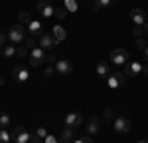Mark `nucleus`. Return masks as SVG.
Segmentation results:
<instances>
[{"mask_svg":"<svg viewBox=\"0 0 148 143\" xmlns=\"http://www.w3.org/2000/svg\"><path fill=\"white\" fill-rule=\"evenodd\" d=\"M8 40H10L14 46H20L24 40H26V30H24L22 24H12L10 30H8Z\"/></svg>","mask_w":148,"mask_h":143,"instance_id":"f257e3e1","label":"nucleus"},{"mask_svg":"<svg viewBox=\"0 0 148 143\" xmlns=\"http://www.w3.org/2000/svg\"><path fill=\"white\" fill-rule=\"evenodd\" d=\"M46 58H47V52L44 48H34L32 52H30V66H34V68H40V66H44L46 64Z\"/></svg>","mask_w":148,"mask_h":143,"instance_id":"f03ea898","label":"nucleus"},{"mask_svg":"<svg viewBox=\"0 0 148 143\" xmlns=\"http://www.w3.org/2000/svg\"><path fill=\"white\" fill-rule=\"evenodd\" d=\"M125 78L126 76L123 72H111L109 78H107V85H109L111 90H119V87L125 85Z\"/></svg>","mask_w":148,"mask_h":143,"instance_id":"7ed1b4c3","label":"nucleus"},{"mask_svg":"<svg viewBox=\"0 0 148 143\" xmlns=\"http://www.w3.org/2000/svg\"><path fill=\"white\" fill-rule=\"evenodd\" d=\"M113 127H114L116 133H123V135H125V133H128V131L132 129V123H130V119H128V117L121 115V117H114Z\"/></svg>","mask_w":148,"mask_h":143,"instance_id":"20e7f679","label":"nucleus"},{"mask_svg":"<svg viewBox=\"0 0 148 143\" xmlns=\"http://www.w3.org/2000/svg\"><path fill=\"white\" fill-rule=\"evenodd\" d=\"M111 62H113L114 66H125L126 62H128V52H126L125 48H116L111 52Z\"/></svg>","mask_w":148,"mask_h":143,"instance_id":"39448f33","label":"nucleus"},{"mask_svg":"<svg viewBox=\"0 0 148 143\" xmlns=\"http://www.w3.org/2000/svg\"><path fill=\"white\" fill-rule=\"evenodd\" d=\"M130 20H132L134 26H140V28H142V26L148 22V16L142 8H132V10H130Z\"/></svg>","mask_w":148,"mask_h":143,"instance_id":"423d86ee","label":"nucleus"},{"mask_svg":"<svg viewBox=\"0 0 148 143\" xmlns=\"http://www.w3.org/2000/svg\"><path fill=\"white\" fill-rule=\"evenodd\" d=\"M28 78H30V72H28L26 66H16V68L12 70V80H14V82L24 83V82H28Z\"/></svg>","mask_w":148,"mask_h":143,"instance_id":"0eeeda50","label":"nucleus"},{"mask_svg":"<svg viewBox=\"0 0 148 143\" xmlns=\"http://www.w3.org/2000/svg\"><path fill=\"white\" fill-rule=\"evenodd\" d=\"M142 64L140 62H136V60H132V62H126L125 64V76H138V74H142Z\"/></svg>","mask_w":148,"mask_h":143,"instance_id":"6e6552de","label":"nucleus"},{"mask_svg":"<svg viewBox=\"0 0 148 143\" xmlns=\"http://www.w3.org/2000/svg\"><path fill=\"white\" fill-rule=\"evenodd\" d=\"M83 119H85V117L81 115L79 111H71V113H67V115H65V125L75 129V127H79L81 123H83Z\"/></svg>","mask_w":148,"mask_h":143,"instance_id":"1a4fd4ad","label":"nucleus"},{"mask_svg":"<svg viewBox=\"0 0 148 143\" xmlns=\"http://www.w3.org/2000/svg\"><path fill=\"white\" fill-rule=\"evenodd\" d=\"M53 68H56V72H57V74H61V76H67V74H71V70H73L71 62L65 60V58H57V62H56Z\"/></svg>","mask_w":148,"mask_h":143,"instance_id":"9d476101","label":"nucleus"},{"mask_svg":"<svg viewBox=\"0 0 148 143\" xmlns=\"http://www.w3.org/2000/svg\"><path fill=\"white\" fill-rule=\"evenodd\" d=\"M38 12H40L44 18H53V16H56V8H53L49 2H46V0H40V2H38Z\"/></svg>","mask_w":148,"mask_h":143,"instance_id":"9b49d317","label":"nucleus"},{"mask_svg":"<svg viewBox=\"0 0 148 143\" xmlns=\"http://www.w3.org/2000/svg\"><path fill=\"white\" fill-rule=\"evenodd\" d=\"M12 135H14V141L16 143H30V137H32V133H28V131L24 129V127H14L12 131Z\"/></svg>","mask_w":148,"mask_h":143,"instance_id":"f8f14e48","label":"nucleus"},{"mask_svg":"<svg viewBox=\"0 0 148 143\" xmlns=\"http://www.w3.org/2000/svg\"><path fill=\"white\" fill-rule=\"evenodd\" d=\"M57 44V40L53 38V34H44V36H40V40H38V46L40 48H44V50H51V48Z\"/></svg>","mask_w":148,"mask_h":143,"instance_id":"ddd939ff","label":"nucleus"},{"mask_svg":"<svg viewBox=\"0 0 148 143\" xmlns=\"http://www.w3.org/2000/svg\"><path fill=\"white\" fill-rule=\"evenodd\" d=\"M85 129H87V135H97V133L101 131V119L95 117V115H93V117H89L87 127H85Z\"/></svg>","mask_w":148,"mask_h":143,"instance_id":"4468645a","label":"nucleus"},{"mask_svg":"<svg viewBox=\"0 0 148 143\" xmlns=\"http://www.w3.org/2000/svg\"><path fill=\"white\" fill-rule=\"evenodd\" d=\"M73 139H75V129H73V127H67V125H65V129L61 131L59 143H73Z\"/></svg>","mask_w":148,"mask_h":143,"instance_id":"2eb2a0df","label":"nucleus"},{"mask_svg":"<svg viewBox=\"0 0 148 143\" xmlns=\"http://www.w3.org/2000/svg\"><path fill=\"white\" fill-rule=\"evenodd\" d=\"M28 30H30V34L40 38V36H44V24L38 22V20H32V22L28 24Z\"/></svg>","mask_w":148,"mask_h":143,"instance_id":"dca6fc26","label":"nucleus"},{"mask_svg":"<svg viewBox=\"0 0 148 143\" xmlns=\"http://www.w3.org/2000/svg\"><path fill=\"white\" fill-rule=\"evenodd\" d=\"M95 70H97V76H99L101 80H107V78H109V74H111V68H109V64H105V62H99Z\"/></svg>","mask_w":148,"mask_h":143,"instance_id":"f3484780","label":"nucleus"},{"mask_svg":"<svg viewBox=\"0 0 148 143\" xmlns=\"http://www.w3.org/2000/svg\"><path fill=\"white\" fill-rule=\"evenodd\" d=\"M65 36H67V32H65V28H63V26H59V24L53 26V38L57 40V44H59V42H63V40H65Z\"/></svg>","mask_w":148,"mask_h":143,"instance_id":"a211bd4d","label":"nucleus"},{"mask_svg":"<svg viewBox=\"0 0 148 143\" xmlns=\"http://www.w3.org/2000/svg\"><path fill=\"white\" fill-rule=\"evenodd\" d=\"M38 40H40V38H38V36H34V34L26 36V40H24L26 44H24V46H26V48H28V50H30V52H32L34 48H38Z\"/></svg>","mask_w":148,"mask_h":143,"instance_id":"6ab92c4d","label":"nucleus"},{"mask_svg":"<svg viewBox=\"0 0 148 143\" xmlns=\"http://www.w3.org/2000/svg\"><path fill=\"white\" fill-rule=\"evenodd\" d=\"M12 139H14V135L8 133L6 127H2V129H0V143H12Z\"/></svg>","mask_w":148,"mask_h":143,"instance_id":"aec40b11","label":"nucleus"},{"mask_svg":"<svg viewBox=\"0 0 148 143\" xmlns=\"http://www.w3.org/2000/svg\"><path fill=\"white\" fill-rule=\"evenodd\" d=\"M18 20H20V24H30L32 22V16H30V12L20 10L18 12Z\"/></svg>","mask_w":148,"mask_h":143,"instance_id":"412c9836","label":"nucleus"},{"mask_svg":"<svg viewBox=\"0 0 148 143\" xmlns=\"http://www.w3.org/2000/svg\"><path fill=\"white\" fill-rule=\"evenodd\" d=\"M93 2H95V10H99V8H109L114 0H93Z\"/></svg>","mask_w":148,"mask_h":143,"instance_id":"4be33fe9","label":"nucleus"},{"mask_svg":"<svg viewBox=\"0 0 148 143\" xmlns=\"http://www.w3.org/2000/svg\"><path fill=\"white\" fill-rule=\"evenodd\" d=\"M2 56H6V58L16 56V46H4L2 48Z\"/></svg>","mask_w":148,"mask_h":143,"instance_id":"5701e85b","label":"nucleus"},{"mask_svg":"<svg viewBox=\"0 0 148 143\" xmlns=\"http://www.w3.org/2000/svg\"><path fill=\"white\" fill-rule=\"evenodd\" d=\"M16 56H20V58H26V56H30V50H28L26 46H22V44H20V46H16Z\"/></svg>","mask_w":148,"mask_h":143,"instance_id":"b1692460","label":"nucleus"},{"mask_svg":"<svg viewBox=\"0 0 148 143\" xmlns=\"http://www.w3.org/2000/svg\"><path fill=\"white\" fill-rule=\"evenodd\" d=\"M63 4H65L67 12H77V0H65Z\"/></svg>","mask_w":148,"mask_h":143,"instance_id":"393cba45","label":"nucleus"},{"mask_svg":"<svg viewBox=\"0 0 148 143\" xmlns=\"http://www.w3.org/2000/svg\"><path fill=\"white\" fill-rule=\"evenodd\" d=\"M65 16H67V8H61V6H57V8H56V18L63 20Z\"/></svg>","mask_w":148,"mask_h":143,"instance_id":"a878e982","label":"nucleus"},{"mask_svg":"<svg viewBox=\"0 0 148 143\" xmlns=\"http://www.w3.org/2000/svg\"><path fill=\"white\" fill-rule=\"evenodd\" d=\"M10 123V115L8 113H0V127H6Z\"/></svg>","mask_w":148,"mask_h":143,"instance_id":"bb28decb","label":"nucleus"},{"mask_svg":"<svg viewBox=\"0 0 148 143\" xmlns=\"http://www.w3.org/2000/svg\"><path fill=\"white\" fill-rule=\"evenodd\" d=\"M34 133L38 135V137H40V139H46V137H47V129H46V127H38Z\"/></svg>","mask_w":148,"mask_h":143,"instance_id":"cd10ccee","label":"nucleus"},{"mask_svg":"<svg viewBox=\"0 0 148 143\" xmlns=\"http://www.w3.org/2000/svg\"><path fill=\"white\" fill-rule=\"evenodd\" d=\"M53 72H56V68L49 64V66H46V70H44V76H46V78H49V76H53Z\"/></svg>","mask_w":148,"mask_h":143,"instance_id":"c85d7f7f","label":"nucleus"},{"mask_svg":"<svg viewBox=\"0 0 148 143\" xmlns=\"http://www.w3.org/2000/svg\"><path fill=\"white\" fill-rule=\"evenodd\" d=\"M132 34L136 36V38H142V28H140V26H134V28H132Z\"/></svg>","mask_w":148,"mask_h":143,"instance_id":"c756f323","label":"nucleus"},{"mask_svg":"<svg viewBox=\"0 0 148 143\" xmlns=\"http://www.w3.org/2000/svg\"><path fill=\"white\" fill-rule=\"evenodd\" d=\"M136 46H138V50H144V48H146V42H144V38H138V40H136Z\"/></svg>","mask_w":148,"mask_h":143,"instance_id":"7c9ffc66","label":"nucleus"},{"mask_svg":"<svg viewBox=\"0 0 148 143\" xmlns=\"http://www.w3.org/2000/svg\"><path fill=\"white\" fill-rule=\"evenodd\" d=\"M46 62H47V64H51V66H56V62H57V58H56V56H51V54H47V58H46Z\"/></svg>","mask_w":148,"mask_h":143,"instance_id":"2f4dec72","label":"nucleus"},{"mask_svg":"<svg viewBox=\"0 0 148 143\" xmlns=\"http://www.w3.org/2000/svg\"><path fill=\"white\" fill-rule=\"evenodd\" d=\"M4 46H6V34L0 32V48H4Z\"/></svg>","mask_w":148,"mask_h":143,"instance_id":"473e14b6","label":"nucleus"},{"mask_svg":"<svg viewBox=\"0 0 148 143\" xmlns=\"http://www.w3.org/2000/svg\"><path fill=\"white\" fill-rule=\"evenodd\" d=\"M46 143H59V139H57V137H53V135H47V137H46Z\"/></svg>","mask_w":148,"mask_h":143,"instance_id":"72a5a7b5","label":"nucleus"},{"mask_svg":"<svg viewBox=\"0 0 148 143\" xmlns=\"http://www.w3.org/2000/svg\"><path fill=\"white\" fill-rule=\"evenodd\" d=\"M105 119H114V117H113V111H111V109H105Z\"/></svg>","mask_w":148,"mask_h":143,"instance_id":"f704fd0d","label":"nucleus"},{"mask_svg":"<svg viewBox=\"0 0 148 143\" xmlns=\"http://www.w3.org/2000/svg\"><path fill=\"white\" fill-rule=\"evenodd\" d=\"M83 143H93V137L91 135H83Z\"/></svg>","mask_w":148,"mask_h":143,"instance_id":"c9c22d12","label":"nucleus"},{"mask_svg":"<svg viewBox=\"0 0 148 143\" xmlns=\"http://www.w3.org/2000/svg\"><path fill=\"white\" fill-rule=\"evenodd\" d=\"M142 56H144V60H146V62H148V44H146V48L142 50Z\"/></svg>","mask_w":148,"mask_h":143,"instance_id":"e433bc0d","label":"nucleus"},{"mask_svg":"<svg viewBox=\"0 0 148 143\" xmlns=\"http://www.w3.org/2000/svg\"><path fill=\"white\" fill-rule=\"evenodd\" d=\"M142 32H146V34H148V22L144 24V26H142Z\"/></svg>","mask_w":148,"mask_h":143,"instance_id":"4c0bfd02","label":"nucleus"},{"mask_svg":"<svg viewBox=\"0 0 148 143\" xmlns=\"http://www.w3.org/2000/svg\"><path fill=\"white\" fill-rule=\"evenodd\" d=\"M73 143H83V137H79V139H73Z\"/></svg>","mask_w":148,"mask_h":143,"instance_id":"58836bf2","label":"nucleus"},{"mask_svg":"<svg viewBox=\"0 0 148 143\" xmlns=\"http://www.w3.org/2000/svg\"><path fill=\"white\" fill-rule=\"evenodd\" d=\"M142 72H144V74H146V76H148V64H146V66H144V68H142Z\"/></svg>","mask_w":148,"mask_h":143,"instance_id":"ea45409f","label":"nucleus"},{"mask_svg":"<svg viewBox=\"0 0 148 143\" xmlns=\"http://www.w3.org/2000/svg\"><path fill=\"white\" fill-rule=\"evenodd\" d=\"M2 85H4V78L0 76V87H2Z\"/></svg>","mask_w":148,"mask_h":143,"instance_id":"a19ab883","label":"nucleus"},{"mask_svg":"<svg viewBox=\"0 0 148 143\" xmlns=\"http://www.w3.org/2000/svg\"><path fill=\"white\" fill-rule=\"evenodd\" d=\"M136 143H148V141H144V139H140V141H136Z\"/></svg>","mask_w":148,"mask_h":143,"instance_id":"79ce46f5","label":"nucleus"},{"mask_svg":"<svg viewBox=\"0 0 148 143\" xmlns=\"http://www.w3.org/2000/svg\"><path fill=\"white\" fill-rule=\"evenodd\" d=\"M30 143H32V141H30Z\"/></svg>","mask_w":148,"mask_h":143,"instance_id":"37998d69","label":"nucleus"}]
</instances>
